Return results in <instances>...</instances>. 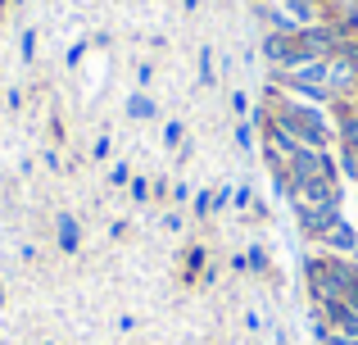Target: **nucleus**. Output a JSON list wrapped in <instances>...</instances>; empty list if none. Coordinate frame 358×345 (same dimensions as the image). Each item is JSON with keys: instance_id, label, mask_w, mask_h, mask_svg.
<instances>
[{"instance_id": "1", "label": "nucleus", "mask_w": 358, "mask_h": 345, "mask_svg": "<svg viewBox=\"0 0 358 345\" xmlns=\"http://www.w3.org/2000/svg\"><path fill=\"white\" fill-rule=\"evenodd\" d=\"M304 277H308V295H313V304H327V300H345L358 277V264L345 255H327V250H317V255H304Z\"/></svg>"}, {"instance_id": "2", "label": "nucleus", "mask_w": 358, "mask_h": 345, "mask_svg": "<svg viewBox=\"0 0 358 345\" xmlns=\"http://www.w3.org/2000/svg\"><path fill=\"white\" fill-rule=\"evenodd\" d=\"M286 177L290 186H313V182H341V169H336V150H308L299 146L286 160ZM290 195V191H286Z\"/></svg>"}, {"instance_id": "3", "label": "nucleus", "mask_w": 358, "mask_h": 345, "mask_svg": "<svg viewBox=\"0 0 358 345\" xmlns=\"http://www.w3.org/2000/svg\"><path fill=\"white\" fill-rule=\"evenodd\" d=\"M263 59L281 73H295L299 64H308L299 41H295V32H263Z\"/></svg>"}, {"instance_id": "4", "label": "nucleus", "mask_w": 358, "mask_h": 345, "mask_svg": "<svg viewBox=\"0 0 358 345\" xmlns=\"http://www.w3.org/2000/svg\"><path fill=\"white\" fill-rule=\"evenodd\" d=\"M299 50H304V59H331L336 50H341V32H336L331 23H313V27H299L295 32Z\"/></svg>"}, {"instance_id": "5", "label": "nucleus", "mask_w": 358, "mask_h": 345, "mask_svg": "<svg viewBox=\"0 0 358 345\" xmlns=\"http://www.w3.org/2000/svg\"><path fill=\"white\" fill-rule=\"evenodd\" d=\"M295 209V223H299V232H304L308 241H317L322 232H331L336 223L345 218L341 209H327V204H290Z\"/></svg>"}, {"instance_id": "6", "label": "nucleus", "mask_w": 358, "mask_h": 345, "mask_svg": "<svg viewBox=\"0 0 358 345\" xmlns=\"http://www.w3.org/2000/svg\"><path fill=\"white\" fill-rule=\"evenodd\" d=\"M290 204H327V209H341L345 204V186L341 182H313V186H290L286 195Z\"/></svg>"}, {"instance_id": "7", "label": "nucleus", "mask_w": 358, "mask_h": 345, "mask_svg": "<svg viewBox=\"0 0 358 345\" xmlns=\"http://www.w3.org/2000/svg\"><path fill=\"white\" fill-rule=\"evenodd\" d=\"M317 250H327V255H345V259H354V250H358V227L350 218H341L331 232H322L317 237Z\"/></svg>"}, {"instance_id": "8", "label": "nucleus", "mask_w": 358, "mask_h": 345, "mask_svg": "<svg viewBox=\"0 0 358 345\" xmlns=\"http://www.w3.org/2000/svg\"><path fill=\"white\" fill-rule=\"evenodd\" d=\"M204 268H209V246H186V268H182V277L195 286V282L204 277Z\"/></svg>"}, {"instance_id": "9", "label": "nucleus", "mask_w": 358, "mask_h": 345, "mask_svg": "<svg viewBox=\"0 0 358 345\" xmlns=\"http://www.w3.org/2000/svg\"><path fill=\"white\" fill-rule=\"evenodd\" d=\"M55 237H59V250H78L82 246V232H78V218H73V213H59V218H55Z\"/></svg>"}, {"instance_id": "10", "label": "nucleus", "mask_w": 358, "mask_h": 345, "mask_svg": "<svg viewBox=\"0 0 358 345\" xmlns=\"http://www.w3.org/2000/svg\"><path fill=\"white\" fill-rule=\"evenodd\" d=\"M336 169H341V182L358 186V150L354 146H336Z\"/></svg>"}, {"instance_id": "11", "label": "nucleus", "mask_w": 358, "mask_h": 345, "mask_svg": "<svg viewBox=\"0 0 358 345\" xmlns=\"http://www.w3.org/2000/svg\"><path fill=\"white\" fill-rule=\"evenodd\" d=\"M159 114V105L145 96V91H131L127 96V118H136V123H145V118H155Z\"/></svg>"}, {"instance_id": "12", "label": "nucleus", "mask_w": 358, "mask_h": 345, "mask_svg": "<svg viewBox=\"0 0 358 345\" xmlns=\"http://www.w3.org/2000/svg\"><path fill=\"white\" fill-rule=\"evenodd\" d=\"M231 146H236L241 155H250L254 146H259V141H254V123H250V118H245V123H236V132H231Z\"/></svg>"}, {"instance_id": "13", "label": "nucleus", "mask_w": 358, "mask_h": 345, "mask_svg": "<svg viewBox=\"0 0 358 345\" xmlns=\"http://www.w3.org/2000/svg\"><path fill=\"white\" fill-rule=\"evenodd\" d=\"M213 82H218V69H213V50L204 45L200 50V87H213Z\"/></svg>"}, {"instance_id": "14", "label": "nucleus", "mask_w": 358, "mask_h": 345, "mask_svg": "<svg viewBox=\"0 0 358 345\" xmlns=\"http://www.w3.org/2000/svg\"><path fill=\"white\" fill-rule=\"evenodd\" d=\"M245 273H268V255H263V246L245 250Z\"/></svg>"}, {"instance_id": "15", "label": "nucleus", "mask_w": 358, "mask_h": 345, "mask_svg": "<svg viewBox=\"0 0 358 345\" xmlns=\"http://www.w3.org/2000/svg\"><path fill=\"white\" fill-rule=\"evenodd\" d=\"M231 204H236L241 213H254V186H250V182H241V186H236V195H231Z\"/></svg>"}, {"instance_id": "16", "label": "nucleus", "mask_w": 358, "mask_h": 345, "mask_svg": "<svg viewBox=\"0 0 358 345\" xmlns=\"http://www.w3.org/2000/svg\"><path fill=\"white\" fill-rule=\"evenodd\" d=\"M191 213H195V218H209V213H213V195L209 191H195L191 195Z\"/></svg>"}, {"instance_id": "17", "label": "nucleus", "mask_w": 358, "mask_h": 345, "mask_svg": "<svg viewBox=\"0 0 358 345\" xmlns=\"http://www.w3.org/2000/svg\"><path fill=\"white\" fill-rule=\"evenodd\" d=\"M231 114H236V123H245V118L254 114V100L245 96V91H236V96H231Z\"/></svg>"}, {"instance_id": "18", "label": "nucleus", "mask_w": 358, "mask_h": 345, "mask_svg": "<svg viewBox=\"0 0 358 345\" xmlns=\"http://www.w3.org/2000/svg\"><path fill=\"white\" fill-rule=\"evenodd\" d=\"M231 195H236V186H218V191H213V213H227Z\"/></svg>"}, {"instance_id": "19", "label": "nucleus", "mask_w": 358, "mask_h": 345, "mask_svg": "<svg viewBox=\"0 0 358 345\" xmlns=\"http://www.w3.org/2000/svg\"><path fill=\"white\" fill-rule=\"evenodd\" d=\"M127 191H131V200H136V204H145L150 200V177H131Z\"/></svg>"}, {"instance_id": "20", "label": "nucleus", "mask_w": 358, "mask_h": 345, "mask_svg": "<svg viewBox=\"0 0 358 345\" xmlns=\"http://www.w3.org/2000/svg\"><path fill=\"white\" fill-rule=\"evenodd\" d=\"M182 136H186V127H182V123L173 118V123L164 127V146H168V150H177V146H182Z\"/></svg>"}, {"instance_id": "21", "label": "nucleus", "mask_w": 358, "mask_h": 345, "mask_svg": "<svg viewBox=\"0 0 358 345\" xmlns=\"http://www.w3.org/2000/svg\"><path fill=\"white\" fill-rule=\"evenodd\" d=\"M127 182H131V169H127V164L118 160L114 169H109V186H127Z\"/></svg>"}, {"instance_id": "22", "label": "nucleus", "mask_w": 358, "mask_h": 345, "mask_svg": "<svg viewBox=\"0 0 358 345\" xmlns=\"http://www.w3.org/2000/svg\"><path fill=\"white\" fill-rule=\"evenodd\" d=\"M91 155H96V160H109V155H114V141H109V136H96V141H91Z\"/></svg>"}, {"instance_id": "23", "label": "nucleus", "mask_w": 358, "mask_h": 345, "mask_svg": "<svg viewBox=\"0 0 358 345\" xmlns=\"http://www.w3.org/2000/svg\"><path fill=\"white\" fill-rule=\"evenodd\" d=\"M182 223H186L182 213H164V227H168V232H182Z\"/></svg>"}, {"instance_id": "24", "label": "nucleus", "mask_w": 358, "mask_h": 345, "mask_svg": "<svg viewBox=\"0 0 358 345\" xmlns=\"http://www.w3.org/2000/svg\"><path fill=\"white\" fill-rule=\"evenodd\" d=\"M32 50H36V32H23V59H32Z\"/></svg>"}, {"instance_id": "25", "label": "nucleus", "mask_w": 358, "mask_h": 345, "mask_svg": "<svg viewBox=\"0 0 358 345\" xmlns=\"http://www.w3.org/2000/svg\"><path fill=\"white\" fill-rule=\"evenodd\" d=\"M259 328H263V318H259V314L250 309V314H245V332H259Z\"/></svg>"}, {"instance_id": "26", "label": "nucleus", "mask_w": 358, "mask_h": 345, "mask_svg": "<svg viewBox=\"0 0 358 345\" xmlns=\"http://www.w3.org/2000/svg\"><path fill=\"white\" fill-rule=\"evenodd\" d=\"M182 9H186V14H195V9H200V0H182Z\"/></svg>"}, {"instance_id": "27", "label": "nucleus", "mask_w": 358, "mask_h": 345, "mask_svg": "<svg viewBox=\"0 0 358 345\" xmlns=\"http://www.w3.org/2000/svg\"><path fill=\"white\" fill-rule=\"evenodd\" d=\"M345 5H350V9H354V14H358V0H345Z\"/></svg>"}, {"instance_id": "28", "label": "nucleus", "mask_w": 358, "mask_h": 345, "mask_svg": "<svg viewBox=\"0 0 358 345\" xmlns=\"http://www.w3.org/2000/svg\"><path fill=\"white\" fill-rule=\"evenodd\" d=\"M354 264H358V250H354Z\"/></svg>"}, {"instance_id": "29", "label": "nucleus", "mask_w": 358, "mask_h": 345, "mask_svg": "<svg viewBox=\"0 0 358 345\" xmlns=\"http://www.w3.org/2000/svg\"><path fill=\"white\" fill-rule=\"evenodd\" d=\"M0 5H5V0H0Z\"/></svg>"}]
</instances>
